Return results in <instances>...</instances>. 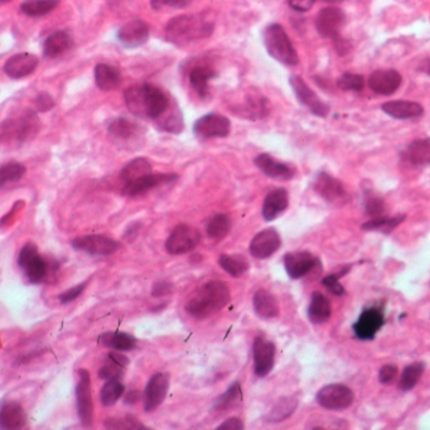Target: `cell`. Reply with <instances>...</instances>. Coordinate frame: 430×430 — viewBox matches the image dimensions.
Instances as JSON below:
<instances>
[{"label": "cell", "instance_id": "6da1fadb", "mask_svg": "<svg viewBox=\"0 0 430 430\" xmlns=\"http://www.w3.org/2000/svg\"><path fill=\"white\" fill-rule=\"evenodd\" d=\"M128 109L143 119H162L171 109V101L159 87L151 84L130 86L124 93Z\"/></svg>", "mask_w": 430, "mask_h": 430}, {"label": "cell", "instance_id": "7a4b0ae2", "mask_svg": "<svg viewBox=\"0 0 430 430\" xmlns=\"http://www.w3.org/2000/svg\"><path fill=\"white\" fill-rule=\"evenodd\" d=\"M231 300L229 286L221 280H211L199 286L185 303V311L196 319H207L215 316Z\"/></svg>", "mask_w": 430, "mask_h": 430}, {"label": "cell", "instance_id": "3957f363", "mask_svg": "<svg viewBox=\"0 0 430 430\" xmlns=\"http://www.w3.org/2000/svg\"><path fill=\"white\" fill-rule=\"evenodd\" d=\"M212 32L213 23L202 15H178L166 28L167 38L178 46L208 37Z\"/></svg>", "mask_w": 430, "mask_h": 430}, {"label": "cell", "instance_id": "277c9868", "mask_svg": "<svg viewBox=\"0 0 430 430\" xmlns=\"http://www.w3.org/2000/svg\"><path fill=\"white\" fill-rule=\"evenodd\" d=\"M264 43L266 51L274 60L278 61L285 66L298 65V52L282 24L272 23L265 28Z\"/></svg>", "mask_w": 430, "mask_h": 430}, {"label": "cell", "instance_id": "5b68a950", "mask_svg": "<svg viewBox=\"0 0 430 430\" xmlns=\"http://www.w3.org/2000/svg\"><path fill=\"white\" fill-rule=\"evenodd\" d=\"M40 120L31 110H24L20 116L7 120L1 125V134L4 143L23 144L33 139L38 132Z\"/></svg>", "mask_w": 430, "mask_h": 430}, {"label": "cell", "instance_id": "8992f818", "mask_svg": "<svg viewBox=\"0 0 430 430\" xmlns=\"http://www.w3.org/2000/svg\"><path fill=\"white\" fill-rule=\"evenodd\" d=\"M18 266L32 284H38L48 274L47 261L40 256L38 247L33 243H28L22 247L18 255Z\"/></svg>", "mask_w": 430, "mask_h": 430}, {"label": "cell", "instance_id": "52a82bcc", "mask_svg": "<svg viewBox=\"0 0 430 430\" xmlns=\"http://www.w3.org/2000/svg\"><path fill=\"white\" fill-rule=\"evenodd\" d=\"M201 243V232L194 226L179 224L173 229L167 240V252L172 255H182L192 252Z\"/></svg>", "mask_w": 430, "mask_h": 430}, {"label": "cell", "instance_id": "ba28073f", "mask_svg": "<svg viewBox=\"0 0 430 430\" xmlns=\"http://www.w3.org/2000/svg\"><path fill=\"white\" fill-rule=\"evenodd\" d=\"M355 394L344 384H330L317 392L318 404L327 410L339 411L353 404Z\"/></svg>", "mask_w": 430, "mask_h": 430}, {"label": "cell", "instance_id": "9c48e42d", "mask_svg": "<svg viewBox=\"0 0 430 430\" xmlns=\"http://www.w3.org/2000/svg\"><path fill=\"white\" fill-rule=\"evenodd\" d=\"M71 246L77 252L93 256H107L119 250L120 243L105 235H86L73 238Z\"/></svg>", "mask_w": 430, "mask_h": 430}, {"label": "cell", "instance_id": "30bf717a", "mask_svg": "<svg viewBox=\"0 0 430 430\" xmlns=\"http://www.w3.org/2000/svg\"><path fill=\"white\" fill-rule=\"evenodd\" d=\"M384 325L385 314L383 308L370 307L360 314L358 321L352 325V330L358 339L372 341Z\"/></svg>", "mask_w": 430, "mask_h": 430}, {"label": "cell", "instance_id": "8fae6325", "mask_svg": "<svg viewBox=\"0 0 430 430\" xmlns=\"http://www.w3.org/2000/svg\"><path fill=\"white\" fill-rule=\"evenodd\" d=\"M76 401L79 422L84 427H91L93 422V392H91V378L89 371L79 370V383L76 386Z\"/></svg>", "mask_w": 430, "mask_h": 430}, {"label": "cell", "instance_id": "7c38bea8", "mask_svg": "<svg viewBox=\"0 0 430 430\" xmlns=\"http://www.w3.org/2000/svg\"><path fill=\"white\" fill-rule=\"evenodd\" d=\"M289 82H291V89L295 93L297 100L302 105L305 106L313 115L319 116V118H325L328 115L330 106L318 98L311 87L305 84V79H302L298 75H291Z\"/></svg>", "mask_w": 430, "mask_h": 430}, {"label": "cell", "instance_id": "4fadbf2b", "mask_svg": "<svg viewBox=\"0 0 430 430\" xmlns=\"http://www.w3.org/2000/svg\"><path fill=\"white\" fill-rule=\"evenodd\" d=\"M275 344L266 339L264 336H258L252 344V358H254V372L258 378H265L270 374L275 364Z\"/></svg>", "mask_w": 430, "mask_h": 430}, {"label": "cell", "instance_id": "5bb4252c", "mask_svg": "<svg viewBox=\"0 0 430 430\" xmlns=\"http://www.w3.org/2000/svg\"><path fill=\"white\" fill-rule=\"evenodd\" d=\"M231 130V123L226 116L219 114H207L199 118L194 125L193 132L201 139L212 138H226Z\"/></svg>", "mask_w": 430, "mask_h": 430}, {"label": "cell", "instance_id": "9a60e30c", "mask_svg": "<svg viewBox=\"0 0 430 430\" xmlns=\"http://www.w3.org/2000/svg\"><path fill=\"white\" fill-rule=\"evenodd\" d=\"M313 188L322 199L333 205H342L348 199V193L346 191L344 183L332 177L328 173H318L313 181Z\"/></svg>", "mask_w": 430, "mask_h": 430}, {"label": "cell", "instance_id": "2e32d148", "mask_svg": "<svg viewBox=\"0 0 430 430\" xmlns=\"http://www.w3.org/2000/svg\"><path fill=\"white\" fill-rule=\"evenodd\" d=\"M346 23V14L337 7H325L317 14L316 29L323 38L336 40Z\"/></svg>", "mask_w": 430, "mask_h": 430}, {"label": "cell", "instance_id": "e0dca14e", "mask_svg": "<svg viewBox=\"0 0 430 430\" xmlns=\"http://www.w3.org/2000/svg\"><path fill=\"white\" fill-rule=\"evenodd\" d=\"M169 390V376L166 372H157L149 378L144 390V410L153 413L157 410L163 401L166 400Z\"/></svg>", "mask_w": 430, "mask_h": 430}, {"label": "cell", "instance_id": "ac0fdd59", "mask_svg": "<svg viewBox=\"0 0 430 430\" xmlns=\"http://www.w3.org/2000/svg\"><path fill=\"white\" fill-rule=\"evenodd\" d=\"M321 265L319 259L309 252H294L284 256L285 272L291 279H300Z\"/></svg>", "mask_w": 430, "mask_h": 430}, {"label": "cell", "instance_id": "d6986e66", "mask_svg": "<svg viewBox=\"0 0 430 430\" xmlns=\"http://www.w3.org/2000/svg\"><path fill=\"white\" fill-rule=\"evenodd\" d=\"M282 246V238L275 229H265L252 238L249 252L259 260L270 258Z\"/></svg>", "mask_w": 430, "mask_h": 430}, {"label": "cell", "instance_id": "ffe728a7", "mask_svg": "<svg viewBox=\"0 0 430 430\" xmlns=\"http://www.w3.org/2000/svg\"><path fill=\"white\" fill-rule=\"evenodd\" d=\"M177 179H178V176L176 173H151L132 183L124 185L123 193L129 197H137L140 194L149 192L151 190L158 188L160 185L173 183Z\"/></svg>", "mask_w": 430, "mask_h": 430}, {"label": "cell", "instance_id": "44dd1931", "mask_svg": "<svg viewBox=\"0 0 430 430\" xmlns=\"http://www.w3.org/2000/svg\"><path fill=\"white\" fill-rule=\"evenodd\" d=\"M151 28L144 20H134L125 23L118 32V40L123 46L137 48L149 40Z\"/></svg>", "mask_w": 430, "mask_h": 430}, {"label": "cell", "instance_id": "7402d4cb", "mask_svg": "<svg viewBox=\"0 0 430 430\" xmlns=\"http://www.w3.org/2000/svg\"><path fill=\"white\" fill-rule=\"evenodd\" d=\"M401 75L397 70H378L371 73L367 84L371 91L383 96H389L397 93L399 87L401 86Z\"/></svg>", "mask_w": 430, "mask_h": 430}, {"label": "cell", "instance_id": "603a6c76", "mask_svg": "<svg viewBox=\"0 0 430 430\" xmlns=\"http://www.w3.org/2000/svg\"><path fill=\"white\" fill-rule=\"evenodd\" d=\"M254 163L260 169V172L269 178L289 181L295 174V169L293 167L278 162L277 159L272 158V155L266 153L259 154Z\"/></svg>", "mask_w": 430, "mask_h": 430}, {"label": "cell", "instance_id": "cb8c5ba5", "mask_svg": "<svg viewBox=\"0 0 430 430\" xmlns=\"http://www.w3.org/2000/svg\"><path fill=\"white\" fill-rule=\"evenodd\" d=\"M38 63H40L38 57L32 53H17L6 62L4 72L7 73L10 79H23L28 75L33 73Z\"/></svg>", "mask_w": 430, "mask_h": 430}, {"label": "cell", "instance_id": "d4e9b609", "mask_svg": "<svg viewBox=\"0 0 430 430\" xmlns=\"http://www.w3.org/2000/svg\"><path fill=\"white\" fill-rule=\"evenodd\" d=\"M383 112L391 118L399 120L417 119L424 114L423 106L415 101L395 100L385 102Z\"/></svg>", "mask_w": 430, "mask_h": 430}, {"label": "cell", "instance_id": "484cf974", "mask_svg": "<svg viewBox=\"0 0 430 430\" xmlns=\"http://www.w3.org/2000/svg\"><path fill=\"white\" fill-rule=\"evenodd\" d=\"M289 206V196L285 188H277L268 193L263 204V217L265 221H272L280 216Z\"/></svg>", "mask_w": 430, "mask_h": 430}, {"label": "cell", "instance_id": "4316f807", "mask_svg": "<svg viewBox=\"0 0 430 430\" xmlns=\"http://www.w3.org/2000/svg\"><path fill=\"white\" fill-rule=\"evenodd\" d=\"M252 308L261 319H272L280 313L278 299L265 289H259L252 297Z\"/></svg>", "mask_w": 430, "mask_h": 430}, {"label": "cell", "instance_id": "83f0119b", "mask_svg": "<svg viewBox=\"0 0 430 430\" xmlns=\"http://www.w3.org/2000/svg\"><path fill=\"white\" fill-rule=\"evenodd\" d=\"M26 414L18 403H4L0 408V428L1 429H20L26 427Z\"/></svg>", "mask_w": 430, "mask_h": 430}, {"label": "cell", "instance_id": "f1b7e54d", "mask_svg": "<svg viewBox=\"0 0 430 430\" xmlns=\"http://www.w3.org/2000/svg\"><path fill=\"white\" fill-rule=\"evenodd\" d=\"M129 364V358L123 353L112 352L107 355L102 366L100 367L99 378L102 380H120L124 376L126 366Z\"/></svg>", "mask_w": 430, "mask_h": 430}, {"label": "cell", "instance_id": "f546056e", "mask_svg": "<svg viewBox=\"0 0 430 430\" xmlns=\"http://www.w3.org/2000/svg\"><path fill=\"white\" fill-rule=\"evenodd\" d=\"M331 303L328 298L319 291H313L308 305L307 316L313 325H322L331 318Z\"/></svg>", "mask_w": 430, "mask_h": 430}, {"label": "cell", "instance_id": "4dcf8cb0", "mask_svg": "<svg viewBox=\"0 0 430 430\" xmlns=\"http://www.w3.org/2000/svg\"><path fill=\"white\" fill-rule=\"evenodd\" d=\"M72 46V37L66 31H57L43 42V54L48 59L59 57Z\"/></svg>", "mask_w": 430, "mask_h": 430}, {"label": "cell", "instance_id": "1f68e13d", "mask_svg": "<svg viewBox=\"0 0 430 430\" xmlns=\"http://www.w3.org/2000/svg\"><path fill=\"white\" fill-rule=\"evenodd\" d=\"M99 344L115 351H132L137 347V338L125 332H105L99 337Z\"/></svg>", "mask_w": 430, "mask_h": 430}, {"label": "cell", "instance_id": "d6a6232c", "mask_svg": "<svg viewBox=\"0 0 430 430\" xmlns=\"http://www.w3.org/2000/svg\"><path fill=\"white\" fill-rule=\"evenodd\" d=\"M107 130L113 138L119 141H130L137 139L141 134V126L125 118H118L110 123Z\"/></svg>", "mask_w": 430, "mask_h": 430}, {"label": "cell", "instance_id": "836d02e7", "mask_svg": "<svg viewBox=\"0 0 430 430\" xmlns=\"http://www.w3.org/2000/svg\"><path fill=\"white\" fill-rule=\"evenodd\" d=\"M120 73L115 67L99 63L95 67V84L102 91H114L120 85Z\"/></svg>", "mask_w": 430, "mask_h": 430}, {"label": "cell", "instance_id": "e575fe53", "mask_svg": "<svg viewBox=\"0 0 430 430\" xmlns=\"http://www.w3.org/2000/svg\"><path fill=\"white\" fill-rule=\"evenodd\" d=\"M151 173H153L151 162L146 158L140 157V158L132 159L121 169L120 179L124 182V185H128V183H132L138 179L146 177Z\"/></svg>", "mask_w": 430, "mask_h": 430}, {"label": "cell", "instance_id": "d590c367", "mask_svg": "<svg viewBox=\"0 0 430 430\" xmlns=\"http://www.w3.org/2000/svg\"><path fill=\"white\" fill-rule=\"evenodd\" d=\"M216 73L212 71L210 67L197 66L190 72V84L196 93L201 98H206L210 93V85L208 81L213 79Z\"/></svg>", "mask_w": 430, "mask_h": 430}, {"label": "cell", "instance_id": "8d00e7d4", "mask_svg": "<svg viewBox=\"0 0 430 430\" xmlns=\"http://www.w3.org/2000/svg\"><path fill=\"white\" fill-rule=\"evenodd\" d=\"M406 157L415 166L430 164V138L414 140L406 149Z\"/></svg>", "mask_w": 430, "mask_h": 430}, {"label": "cell", "instance_id": "74e56055", "mask_svg": "<svg viewBox=\"0 0 430 430\" xmlns=\"http://www.w3.org/2000/svg\"><path fill=\"white\" fill-rule=\"evenodd\" d=\"M230 230H231V220L226 213L213 215L206 226V232L208 238L216 241L225 238Z\"/></svg>", "mask_w": 430, "mask_h": 430}, {"label": "cell", "instance_id": "f35d334b", "mask_svg": "<svg viewBox=\"0 0 430 430\" xmlns=\"http://www.w3.org/2000/svg\"><path fill=\"white\" fill-rule=\"evenodd\" d=\"M219 265L232 278H240L249 270V261L241 255L222 254L219 258Z\"/></svg>", "mask_w": 430, "mask_h": 430}, {"label": "cell", "instance_id": "ab89813d", "mask_svg": "<svg viewBox=\"0 0 430 430\" xmlns=\"http://www.w3.org/2000/svg\"><path fill=\"white\" fill-rule=\"evenodd\" d=\"M243 399V390L238 383L233 384L226 390L225 394H222L217 399V401L212 406L213 413H224L226 410H230L235 405H238Z\"/></svg>", "mask_w": 430, "mask_h": 430}, {"label": "cell", "instance_id": "60d3db41", "mask_svg": "<svg viewBox=\"0 0 430 430\" xmlns=\"http://www.w3.org/2000/svg\"><path fill=\"white\" fill-rule=\"evenodd\" d=\"M424 371H425L424 362H414L406 366L399 381V389L403 392L413 390L423 376Z\"/></svg>", "mask_w": 430, "mask_h": 430}, {"label": "cell", "instance_id": "b9f144b4", "mask_svg": "<svg viewBox=\"0 0 430 430\" xmlns=\"http://www.w3.org/2000/svg\"><path fill=\"white\" fill-rule=\"evenodd\" d=\"M297 408H298V400L295 397H282L278 400V403L274 405L270 414L268 415V420L270 423H280L286 417H291Z\"/></svg>", "mask_w": 430, "mask_h": 430}, {"label": "cell", "instance_id": "7bdbcfd3", "mask_svg": "<svg viewBox=\"0 0 430 430\" xmlns=\"http://www.w3.org/2000/svg\"><path fill=\"white\" fill-rule=\"evenodd\" d=\"M61 0H26L22 3L20 10L28 17H42L51 13L60 4Z\"/></svg>", "mask_w": 430, "mask_h": 430}, {"label": "cell", "instance_id": "ee69618b", "mask_svg": "<svg viewBox=\"0 0 430 430\" xmlns=\"http://www.w3.org/2000/svg\"><path fill=\"white\" fill-rule=\"evenodd\" d=\"M405 220V215L395 216V217H376V219H371L370 221L364 222L362 225V230L364 231H381L384 233H390L392 230H395L397 226L400 225Z\"/></svg>", "mask_w": 430, "mask_h": 430}, {"label": "cell", "instance_id": "f6af8a7d", "mask_svg": "<svg viewBox=\"0 0 430 430\" xmlns=\"http://www.w3.org/2000/svg\"><path fill=\"white\" fill-rule=\"evenodd\" d=\"M123 394H124V385L120 383V380H109L101 389L100 399L104 406H113L119 401Z\"/></svg>", "mask_w": 430, "mask_h": 430}, {"label": "cell", "instance_id": "bcb514c9", "mask_svg": "<svg viewBox=\"0 0 430 430\" xmlns=\"http://www.w3.org/2000/svg\"><path fill=\"white\" fill-rule=\"evenodd\" d=\"M26 172V168L22 163L12 162V163L4 164L0 169V185L4 187L8 183L18 182L20 179L24 177Z\"/></svg>", "mask_w": 430, "mask_h": 430}, {"label": "cell", "instance_id": "7dc6e473", "mask_svg": "<svg viewBox=\"0 0 430 430\" xmlns=\"http://www.w3.org/2000/svg\"><path fill=\"white\" fill-rule=\"evenodd\" d=\"M107 429H148L146 425L140 423L138 419L132 417H113L107 419L105 422Z\"/></svg>", "mask_w": 430, "mask_h": 430}, {"label": "cell", "instance_id": "c3c4849f", "mask_svg": "<svg viewBox=\"0 0 430 430\" xmlns=\"http://www.w3.org/2000/svg\"><path fill=\"white\" fill-rule=\"evenodd\" d=\"M350 269H351V266H346L344 270H341L339 272H333V274L327 275L322 280V284L325 285V288L331 291L332 294H335V295H344L346 294V289L339 283V279L350 272Z\"/></svg>", "mask_w": 430, "mask_h": 430}, {"label": "cell", "instance_id": "681fc988", "mask_svg": "<svg viewBox=\"0 0 430 430\" xmlns=\"http://www.w3.org/2000/svg\"><path fill=\"white\" fill-rule=\"evenodd\" d=\"M337 84L344 91H361L364 86V77L361 75L351 72L344 73Z\"/></svg>", "mask_w": 430, "mask_h": 430}, {"label": "cell", "instance_id": "f907efd6", "mask_svg": "<svg viewBox=\"0 0 430 430\" xmlns=\"http://www.w3.org/2000/svg\"><path fill=\"white\" fill-rule=\"evenodd\" d=\"M364 212L372 219L381 217V216H384L385 212H386V206H385L383 199H378V197H370L364 202Z\"/></svg>", "mask_w": 430, "mask_h": 430}, {"label": "cell", "instance_id": "816d5d0a", "mask_svg": "<svg viewBox=\"0 0 430 430\" xmlns=\"http://www.w3.org/2000/svg\"><path fill=\"white\" fill-rule=\"evenodd\" d=\"M399 369L397 364H385L378 371V381L383 385H391L397 378Z\"/></svg>", "mask_w": 430, "mask_h": 430}, {"label": "cell", "instance_id": "f5cc1de1", "mask_svg": "<svg viewBox=\"0 0 430 430\" xmlns=\"http://www.w3.org/2000/svg\"><path fill=\"white\" fill-rule=\"evenodd\" d=\"M87 284H89V282H84V283L76 285V286H73V288L68 289V291H63L59 297L61 303L62 305H68V303H71L73 300H76L84 293V291L86 289Z\"/></svg>", "mask_w": 430, "mask_h": 430}, {"label": "cell", "instance_id": "db71d44e", "mask_svg": "<svg viewBox=\"0 0 430 430\" xmlns=\"http://www.w3.org/2000/svg\"><path fill=\"white\" fill-rule=\"evenodd\" d=\"M185 3H187V0H152L151 6H152L153 9L159 10V9H163L166 7H182V6H185Z\"/></svg>", "mask_w": 430, "mask_h": 430}, {"label": "cell", "instance_id": "11a10c76", "mask_svg": "<svg viewBox=\"0 0 430 430\" xmlns=\"http://www.w3.org/2000/svg\"><path fill=\"white\" fill-rule=\"evenodd\" d=\"M291 9H294L295 12L299 13H305L308 12L316 3V0H289L288 1Z\"/></svg>", "mask_w": 430, "mask_h": 430}, {"label": "cell", "instance_id": "9f6ffc18", "mask_svg": "<svg viewBox=\"0 0 430 430\" xmlns=\"http://www.w3.org/2000/svg\"><path fill=\"white\" fill-rule=\"evenodd\" d=\"M244 429V423L240 417H230L217 427V430H241Z\"/></svg>", "mask_w": 430, "mask_h": 430}, {"label": "cell", "instance_id": "6f0895ef", "mask_svg": "<svg viewBox=\"0 0 430 430\" xmlns=\"http://www.w3.org/2000/svg\"><path fill=\"white\" fill-rule=\"evenodd\" d=\"M36 105L40 112H47V110L52 109L54 102H53L52 98L49 95L40 93V95H38V98L36 99Z\"/></svg>", "mask_w": 430, "mask_h": 430}, {"label": "cell", "instance_id": "680465c9", "mask_svg": "<svg viewBox=\"0 0 430 430\" xmlns=\"http://www.w3.org/2000/svg\"><path fill=\"white\" fill-rule=\"evenodd\" d=\"M171 291H172V285L167 282H160L153 286L152 294L154 297H162V295L169 294Z\"/></svg>", "mask_w": 430, "mask_h": 430}, {"label": "cell", "instance_id": "91938a15", "mask_svg": "<svg viewBox=\"0 0 430 430\" xmlns=\"http://www.w3.org/2000/svg\"><path fill=\"white\" fill-rule=\"evenodd\" d=\"M139 391H130L125 397V403L129 405H134L135 403H138L140 400Z\"/></svg>", "mask_w": 430, "mask_h": 430}, {"label": "cell", "instance_id": "94428289", "mask_svg": "<svg viewBox=\"0 0 430 430\" xmlns=\"http://www.w3.org/2000/svg\"><path fill=\"white\" fill-rule=\"evenodd\" d=\"M420 70L430 76V60L423 63V66L420 67Z\"/></svg>", "mask_w": 430, "mask_h": 430}, {"label": "cell", "instance_id": "6125c7cd", "mask_svg": "<svg viewBox=\"0 0 430 430\" xmlns=\"http://www.w3.org/2000/svg\"><path fill=\"white\" fill-rule=\"evenodd\" d=\"M325 3H330V4H337V3H342L344 0H323Z\"/></svg>", "mask_w": 430, "mask_h": 430}, {"label": "cell", "instance_id": "be15d7a7", "mask_svg": "<svg viewBox=\"0 0 430 430\" xmlns=\"http://www.w3.org/2000/svg\"><path fill=\"white\" fill-rule=\"evenodd\" d=\"M1 1H7V0H1Z\"/></svg>", "mask_w": 430, "mask_h": 430}]
</instances>
